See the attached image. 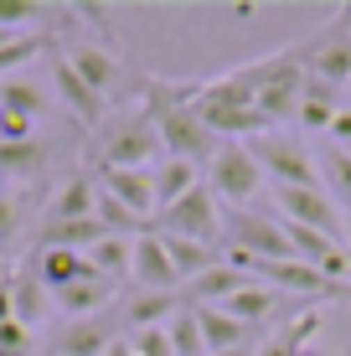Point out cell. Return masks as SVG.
I'll return each instance as SVG.
<instances>
[{"mask_svg": "<svg viewBox=\"0 0 351 356\" xmlns=\"http://www.w3.org/2000/svg\"><path fill=\"white\" fill-rule=\"evenodd\" d=\"M52 83H57V93H63V104L78 114V124H88V129L104 124V93H93L88 83L72 72L67 57H52Z\"/></svg>", "mask_w": 351, "mask_h": 356, "instance_id": "11", "label": "cell"}, {"mask_svg": "<svg viewBox=\"0 0 351 356\" xmlns=\"http://www.w3.org/2000/svg\"><path fill=\"white\" fill-rule=\"evenodd\" d=\"M165 336H171L176 356H207V341H202V325H197V310H191V305H181L171 321H165Z\"/></svg>", "mask_w": 351, "mask_h": 356, "instance_id": "26", "label": "cell"}, {"mask_svg": "<svg viewBox=\"0 0 351 356\" xmlns=\"http://www.w3.org/2000/svg\"><path fill=\"white\" fill-rule=\"evenodd\" d=\"M279 217L300 227H316L325 238H346V212L331 202L325 186H279Z\"/></svg>", "mask_w": 351, "mask_h": 356, "instance_id": "7", "label": "cell"}, {"mask_svg": "<svg viewBox=\"0 0 351 356\" xmlns=\"http://www.w3.org/2000/svg\"><path fill=\"white\" fill-rule=\"evenodd\" d=\"M161 243H165V253H171V268H176V279H197V274H207V268L217 264V253L207 248V243H197V238H171V232H161Z\"/></svg>", "mask_w": 351, "mask_h": 356, "instance_id": "23", "label": "cell"}, {"mask_svg": "<svg viewBox=\"0 0 351 356\" xmlns=\"http://www.w3.org/2000/svg\"><path fill=\"white\" fill-rule=\"evenodd\" d=\"M331 150H341V155H351V104H341V114H336V124H331Z\"/></svg>", "mask_w": 351, "mask_h": 356, "instance_id": "34", "label": "cell"}, {"mask_svg": "<svg viewBox=\"0 0 351 356\" xmlns=\"http://www.w3.org/2000/svg\"><path fill=\"white\" fill-rule=\"evenodd\" d=\"M227 315H233L238 325H253V321H269L274 310H284V294L279 289H269V284H259V279H253V284H243L233 294V300L222 305Z\"/></svg>", "mask_w": 351, "mask_h": 356, "instance_id": "17", "label": "cell"}, {"mask_svg": "<svg viewBox=\"0 0 351 356\" xmlns=\"http://www.w3.org/2000/svg\"><path fill=\"white\" fill-rule=\"evenodd\" d=\"M47 300H52V294L42 289V279L36 274H10V321L16 325H36L47 315Z\"/></svg>", "mask_w": 351, "mask_h": 356, "instance_id": "20", "label": "cell"}, {"mask_svg": "<svg viewBox=\"0 0 351 356\" xmlns=\"http://www.w3.org/2000/svg\"><path fill=\"white\" fill-rule=\"evenodd\" d=\"M243 284H253L243 268H233V264H212L207 274H197V279L186 284V305H191V310H207V305H227Z\"/></svg>", "mask_w": 351, "mask_h": 356, "instance_id": "12", "label": "cell"}, {"mask_svg": "<svg viewBox=\"0 0 351 356\" xmlns=\"http://www.w3.org/2000/svg\"><path fill=\"white\" fill-rule=\"evenodd\" d=\"M36 16H47V6H31V0H0V31H26L36 26Z\"/></svg>", "mask_w": 351, "mask_h": 356, "instance_id": "30", "label": "cell"}, {"mask_svg": "<svg viewBox=\"0 0 351 356\" xmlns=\"http://www.w3.org/2000/svg\"><path fill=\"white\" fill-rule=\"evenodd\" d=\"M129 253H135V238H119V232H104V238L88 248V264H93V274H99V279L119 284V279H129Z\"/></svg>", "mask_w": 351, "mask_h": 356, "instance_id": "19", "label": "cell"}, {"mask_svg": "<svg viewBox=\"0 0 351 356\" xmlns=\"http://www.w3.org/2000/svg\"><path fill=\"white\" fill-rule=\"evenodd\" d=\"M238 78L248 83L253 93V108H259L263 124H279V119H295L300 108V93H305V57H300V42L284 47L274 57H259V63L238 67Z\"/></svg>", "mask_w": 351, "mask_h": 356, "instance_id": "1", "label": "cell"}, {"mask_svg": "<svg viewBox=\"0 0 351 356\" xmlns=\"http://www.w3.org/2000/svg\"><path fill=\"white\" fill-rule=\"evenodd\" d=\"M341 248H346V259H351V212H346V238H341Z\"/></svg>", "mask_w": 351, "mask_h": 356, "instance_id": "37", "label": "cell"}, {"mask_svg": "<svg viewBox=\"0 0 351 356\" xmlns=\"http://www.w3.org/2000/svg\"><path fill=\"white\" fill-rule=\"evenodd\" d=\"M10 232H16V202H10V196L0 191V243H6Z\"/></svg>", "mask_w": 351, "mask_h": 356, "instance_id": "35", "label": "cell"}, {"mask_svg": "<svg viewBox=\"0 0 351 356\" xmlns=\"http://www.w3.org/2000/svg\"><path fill=\"white\" fill-rule=\"evenodd\" d=\"M197 325H202V341H207V356L212 351H238V346H243V336H248V325H238L222 305L197 310Z\"/></svg>", "mask_w": 351, "mask_h": 356, "instance_id": "21", "label": "cell"}, {"mask_svg": "<svg viewBox=\"0 0 351 356\" xmlns=\"http://www.w3.org/2000/svg\"><path fill=\"white\" fill-rule=\"evenodd\" d=\"M248 150L259 155L263 176H279V186H320V161L310 155V145L289 140L279 129H263L259 140H248Z\"/></svg>", "mask_w": 351, "mask_h": 356, "instance_id": "6", "label": "cell"}, {"mask_svg": "<svg viewBox=\"0 0 351 356\" xmlns=\"http://www.w3.org/2000/svg\"><path fill=\"white\" fill-rule=\"evenodd\" d=\"M36 279H42L47 294H63L67 284H78V279H93V264L88 253H72V248H36Z\"/></svg>", "mask_w": 351, "mask_h": 356, "instance_id": "10", "label": "cell"}, {"mask_svg": "<svg viewBox=\"0 0 351 356\" xmlns=\"http://www.w3.org/2000/svg\"><path fill=\"white\" fill-rule=\"evenodd\" d=\"M0 356H31V330L16 325V321H6V325H0Z\"/></svg>", "mask_w": 351, "mask_h": 356, "instance_id": "31", "label": "cell"}, {"mask_svg": "<svg viewBox=\"0 0 351 356\" xmlns=\"http://www.w3.org/2000/svg\"><path fill=\"white\" fill-rule=\"evenodd\" d=\"M47 165V145L36 140H16V145H0V181L6 176H36Z\"/></svg>", "mask_w": 351, "mask_h": 356, "instance_id": "25", "label": "cell"}, {"mask_svg": "<svg viewBox=\"0 0 351 356\" xmlns=\"http://www.w3.org/2000/svg\"><path fill=\"white\" fill-rule=\"evenodd\" d=\"M0 108H10V114H21V119H36L42 114V88L26 78H6L0 83Z\"/></svg>", "mask_w": 351, "mask_h": 356, "instance_id": "28", "label": "cell"}, {"mask_svg": "<svg viewBox=\"0 0 351 356\" xmlns=\"http://www.w3.org/2000/svg\"><path fill=\"white\" fill-rule=\"evenodd\" d=\"M129 279H135V289H150V294H176V268H171V253H165L161 232L145 227L135 232V253H129Z\"/></svg>", "mask_w": 351, "mask_h": 356, "instance_id": "8", "label": "cell"}, {"mask_svg": "<svg viewBox=\"0 0 351 356\" xmlns=\"http://www.w3.org/2000/svg\"><path fill=\"white\" fill-rule=\"evenodd\" d=\"M289 356H325L320 346H289Z\"/></svg>", "mask_w": 351, "mask_h": 356, "instance_id": "36", "label": "cell"}, {"mask_svg": "<svg viewBox=\"0 0 351 356\" xmlns=\"http://www.w3.org/2000/svg\"><path fill=\"white\" fill-rule=\"evenodd\" d=\"M207 186H212L217 202L233 207V212L259 196L263 165H259V155L248 150V140H222V145H217V155L207 161Z\"/></svg>", "mask_w": 351, "mask_h": 356, "instance_id": "3", "label": "cell"}, {"mask_svg": "<svg viewBox=\"0 0 351 356\" xmlns=\"http://www.w3.org/2000/svg\"><path fill=\"white\" fill-rule=\"evenodd\" d=\"M114 300V284H108V279H78V284H67L63 294H52V305L57 310L67 315V321H88V315H99L104 305Z\"/></svg>", "mask_w": 351, "mask_h": 356, "instance_id": "15", "label": "cell"}, {"mask_svg": "<svg viewBox=\"0 0 351 356\" xmlns=\"http://www.w3.org/2000/svg\"><path fill=\"white\" fill-rule=\"evenodd\" d=\"M191 186H202V181H197V165H191V161H161V165H155V202H161V207L181 202Z\"/></svg>", "mask_w": 351, "mask_h": 356, "instance_id": "24", "label": "cell"}, {"mask_svg": "<svg viewBox=\"0 0 351 356\" xmlns=\"http://www.w3.org/2000/svg\"><path fill=\"white\" fill-rule=\"evenodd\" d=\"M93 207H99V186L88 176H72L47 202V222H83V217H93Z\"/></svg>", "mask_w": 351, "mask_h": 356, "instance_id": "14", "label": "cell"}, {"mask_svg": "<svg viewBox=\"0 0 351 356\" xmlns=\"http://www.w3.org/2000/svg\"><path fill=\"white\" fill-rule=\"evenodd\" d=\"M176 310H181V294H150V289H135V294L124 300V321L135 325V330H150V325L171 321Z\"/></svg>", "mask_w": 351, "mask_h": 356, "instance_id": "22", "label": "cell"}, {"mask_svg": "<svg viewBox=\"0 0 351 356\" xmlns=\"http://www.w3.org/2000/svg\"><path fill=\"white\" fill-rule=\"evenodd\" d=\"M57 356H99L108 351V321L104 315H88V321H67L52 341Z\"/></svg>", "mask_w": 351, "mask_h": 356, "instance_id": "16", "label": "cell"}, {"mask_svg": "<svg viewBox=\"0 0 351 356\" xmlns=\"http://www.w3.org/2000/svg\"><path fill=\"white\" fill-rule=\"evenodd\" d=\"M212 356H253V351H243V346H238V351H212Z\"/></svg>", "mask_w": 351, "mask_h": 356, "instance_id": "38", "label": "cell"}, {"mask_svg": "<svg viewBox=\"0 0 351 356\" xmlns=\"http://www.w3.org/2000/svg\"><path fill=\"white\" fill-rule=\"evenodd\" d=\"M336 114H341V93L325 88V83L305 78V93H300V108H295V124L305 134H331Z\"/></svg>", "mask_w": 351, "mask_h": 356, "instance_id": "13", "label": "cell"}, {"mask_svg": "<svg viewBox=\"0 0 351 356\" xmlns=\"http://www.w3.org/2000/svg\"><path fill=\"white\" fill-rule=\"evenodd\" d=\"M31 124H36V119H21V114H10V108H0V145L31 140Z\"/></svg>", "mask_w": 351, "mask_h": 356, "instance_id": "33", "label": "cell"}, {"mask_svg": "<svg viewBox=\"0 0 351 356\" xmlns=\"http://www.w3.org/2000/svg\"><path fill=\"white\" fill-rule=\"evenodd\" d=\"M99 191L114 196L140 222H150V217L161 212V202H155V170H99Z\"/></svg>", "mask_w": 351, "mask_h": 356, "instance_id": "9", "label": "cell"}, {"mask_svg": "<svg viewBox=\"0 0 351 356\" xmlns=\"http://www.w3.org/2000/svg\"><path fill=\"white\" fill-rule=\"evenodd\" d=\"M155 232H171V238H197V243H212L227 232V212H222V202L212 196V186L202 181V186H191L181 202L171 207H161L155 212Z\"/></svg>", "mask_w": 351, "mask_h": 356, "instance_id": "4", "label": "cell"}, {"mask_svg": "<svg viewBox=\"0 0 351 356\" xmlns=\"http://www.w3.org/2000/svg\"><path fill=\"white\" fill-rule=\"evenodd\" d=\"M320 186L331 191V202L341 212H351V155H341V150L320 155Z\"/></svg>", "mask_w": 351, "mask_h": 356, "instance_id": "27", "label": "cell"}, {"mask_svg": "<svg viewBox=\"0 0 351 356\" xmlns=\"http://www.w3.org/2000/svg\"><path fill=\"white\" fill-rule=\"evenodd\" d=\"M135 351H140V356H176V351H171V336H165V325L135 330Z\"/></svg>", "mask_w": 351, "mask_h": 356, "instance_id": "32", "label": "cell"}, {"mask_svg": "<svg viewBox=\"0 0 351 356\" xmlns=\"http://www.w3.org/2000/svg\"><path fill=\"white\" fill-rule=\"evenodd\" d=\"M155 155H161V134H155V119L140 104L104 129L99 170H155Z\"/></svg>", "mask_w": 351, "mask_h": 356, "instance_id": "2", "label": "cell"}, {"mask_svg": "<svg viewBox=\"0 0 351 356\" xmlns=\"http://www.w3.org/2000/svg\"><path fill=\"white\" fill-rule=\"evenodd\" d=\"M47 47V36H36V31H26V36H10L6 47H0V78H10L21 63H31L36 52Z\"/></svg>", "mask_w": 351, "mask_h": 356, "instance_id": "29", "label": "cell"}, {"mask_svg": "<svg viewBox=\"0 0 351 356\" xmlns=\"http://www.w3.org/2000/svg\"><path fill=\"white\" fill-rule=\"evenodd\" d=\"M300 57H305V78H316V83L341 93L351 83V6L331 26H320L310 42H300Z\"/></svg>", "mask_w": 351, "mask_h": 356, "instance_id": "5", "label": "cell"}, {"mask_svg": "<svg viewBox=\"0 0 351 356\" xmlns=\"http://www.w3.org/2000/svg\"><path fill=\"white\" fill-rule=\"evenodd\" d=\"M67 63H72V72H78L93 93H108V88H114V78H119V57L108 52V47H72Z\"/></svg>", "mask_w": 351, "mask_h": 356, "instance_id": "18", "label": "cell"}]
</instances>
